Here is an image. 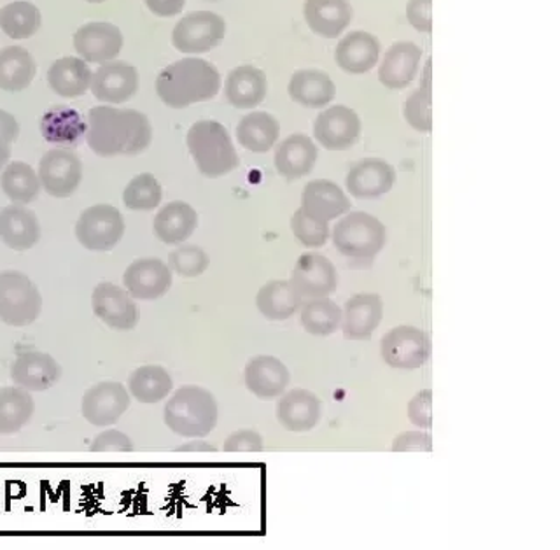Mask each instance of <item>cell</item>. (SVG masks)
I'll return each instance as SVG.
<instances>
[{
    "instance_id": "obj_1",
    "label": "cell",
    "mask_w": 560,
    "mask_h": 550,
    "mask_svg": "<svg viewBox=\"0 0 560 550\" xmlns=\"http://www.w3.org/2000/svg\"><path fill=\"white\" fill-rule=\"evenodd\" d=\"M153 140V127L144 113L98 105L88 111L86 142L102 158L136 157Z\"/></svg>"
},
{
    "instance_id": "obj_2",
    "label": "cell",
    "mask_w": 560,
    "mask_h": 550,
    "mask_svg": "<svg viewBox=\"0 0 560 550\" xmlns=\"http://www.w3.org/2000/svg\"><path fill=\"white\" fill-rule=\"evenodd\" d=\"M221 90V76L210 61L183 58L158 75L156 93L172 110H186L198 102L210 101Z\"/></svg>"
},
{
    "instance_id": "obj_3",
    "label": "cell",
    "mask_w": 560,
    "mask_h": 550,
    "mask_svg": "<svg viewBox=\"0 0 560 550\" xmlns=\"http://www.w3.org/2000/svg\"><path fill=\"white\" fill-rule=\"evenodd\" d=\"M219 406L214 394L201 386H183L166 402V428L184 438H203L218 426Z\"/></svg>"
},
{
    "instance_id": "obj_4",
    "label": "cell",
    "mask_w": 560,
    "mask_h": 550,
    "mask_svg": "<svg viewBox=\"0 0 560 550\" xmlns=\"http://www.w3.org/2000/svg\"><path fill=\"white\" fill-rule=\"evenodd\" d=\"M332 245L335 250L358 267H370L376 256L384 250L387 230L381 219L363 210L347 213L332 227Z\"/></svg>"
},
{
    "instance_id": "obj_5",
    "label": "cell",
    "mask_w": 560,
    "mask_h": 550,
    "mask_svg": "<svg viewBox=\"0 0 560 550\" xmlns=\"http://www.w3.org/2000/svg\"><path fill=\"white\" fill-rule=\"evenodd\" d=\"M186 145L198 171L209 180L224 177L241 165L232 137L221 123L212 119L195 123L189 128Z\"/></svg>"
},
{
    "instance_id": "obj_6",
    "label": "cell",
    "mask_w": 560,
    "mask_h": 550,
    "mask_svg": "<svg viewBox=\"0 0 560 550\" xmlns=\"http://www.w3.org/2000/svg\"><path fill=\"white\" fill-rule=\"evenodd\" d=\"M43 312V297L28 275L0 272V321L8 326H31Z\"/></svg>"
},
{
    "instance_id": "obj_7",
    "label": "cell",
    "mask_w": 560,
    "mask_h": 550,
    "mask_svg": "<svg viewBox=\"0 0 560 550\" xmlns=\"http://www.w3.org/2000/svg\"><path fill=\"white\" fill-rule=\"evenodd\" d=\"M433 342L424 330L410 324L393 328L382 336L381 354L385 365L398 370H417L431 359Z\"/></svg>"
},
{
    "instance_id": "obj_8",
    "label": "cell",
    "mask_w": 560,
    "mask_h": 550,
    "mask_svg": "<svg viewBox=\"0 0 560 550\" xmlns=\"http://www.w3.org/2000/svg\"><path fill=\"white\" fill-rule=\"evenodd\" d=\"M75 239L88 251L105 253L116 248L125 236V218L109 204L88 207L75 224Z\"/></svg>"
},
{
    "instance_id": "obj_9",
    "label": "cell",
    "mask_w": 560,
    "mask_h": 550,
    "mask_svg": "<svg viewBox=\"0 0 560 550\" xmlns=\"http://www.w3.org/2000/svg\"><path fill=\"white\" fill-rule=\"evenodd\" d=\"M226 35V23L210 11H192L180 18L172 31V44L180 53L198 55L218 48Z\"/></svg>"
},
{
    "instance_id": "obj_10",
    "label": "cell",
    "mask_w": 560,
    "mask_h": 550,
    "mask_svg": "<svg viewBox=\"0 0 560 550\" xmlns=\"http://www.w3.org/2000/svg\"><path fill=\"white\" fill-rule=\"evenodd\" d=\"M40 188L49 197L69 198L78 192L83 181V162L69 149H51L40 158Z\"/></svg>"
},
{
    "instance_id": "obj_11",
    "label": "cell",
    "mask_w": 560,
    "mask_h": 550,
    "mask_svg": "<svg viewBox=\"0 0 560 550\" xmlns=\"http://www.w3.org/2000/svg\"><path fill=\"white\" fill-rule=\"evenodd\" d=\"M289 284L302 300L329 297L338 288V272L331 260L319 253H305L291 271Z\"/></svg>"
},
{
    "instance_id": "obj_12",
    "label": "cell",
    "mask_w": 560,
    "mask_h": 550,
    "mask_svg": "<svg viewBox=\"0 0 560 550\" xmlns=\"http://www.w3.org/2000/svg\"><path fill=\"white\" fill-rule=\"evenodd\" d=\"M131 397L121 382L105 380L88 389L81 403L84 420L93 426L105 428L118 423L125 412L130 409Z\"/></svg>"
},
{
    "instance_id": "obj_13",
    "label": "cell",
    "mask_w": 560,
    "mask_h": 550,
    "mask_svg": "<svg viewBox=\"0 0 560 550\" xmlns=\"http://www.w3.org/2000/svg\"><path fill=\"white\" fill-rule=\"evenodd\" d=\"M96 318L116 332H131L139 324L140 312L127 289L113 283H101L92 295Z\"/></svg>"
},
{
    "instance_id": "obj_14",
    "label": "cell",
    "mask_w": 560,
    "mask_h": 550,
    "mask_svg": "<svg viewBox=\"0 0 560 550\" xmlns=\"http://www.w3.org/2000/svg\"><path fill=\"white\" fill-rule=\"evenodd\" d=\"M361 136V119L347 105H335L315 118L314 137L328 151H347Z\"/></svg>"
},
{
    "instance_id": "obj_15",
    "label": "cell",
    "mask_w": 560,
    "mask_h": 550,
    "mask_svg": "<svg viewBox=\"0 0 560 550\" xmlns=\"http://www.w3.org/2000/svg\"><path fill=\"white\" fill-rule=\"evenodd\" d=\"M384 319V301L376 293H358L341 309V333L347 341H370Z\"/></svg>"
},
{
    "instance_id": "obj_16",
    "label": "cell",
    "mask_w": 560,
    "mask_h": 550,
    "mask_svg": "<svg viewBox=\"0 0 560 550\" xmlns=\"http://www.w3.org/2000/svg\"><path fill=\"white\" fill-rule=\"evenodd\" d=\"M396 184V171L381 158H364L350 167L346 188L358 200H375L384 197Z\"/></svg>"
},
{
    "instance_id": "obj_17",
    "label": "cell",
    "mask_w": 560,
    "mask_h": 550,
    "mask_svg": "<svg viewBox=\"0 0 560 550\" xmlns=\"http://www.w3.org/2000/svg\"><path fill=\"white\" fill-rule=\"evenodd\" d=\"M172 271L160 259H140L122 275L125 289L133 300L153 301L165 297L172 288Z\"/></svg>"
},
{
    "instance_id": "obj_18",
    "label": "cell",
    "mask_w": 560,
    "mask_h": 550,
    "mask_svg": "<svg viewBox=\"0 0 560 550\" xmlns=\"http://www.w3.org/2000/svg\"><path fill=\"white\" fill-rule=\"evenodd\" d=\"M276 417L291 433L311 432L323 417V402L308 389H291L280 394Z\"/></svg>"
},
{
    "instance_id": "obj_19",
    "label": "cell",
    "mask_w": 560,
    "mask_h": 550,
    "mask_svg": "<svg viewBox=\"0 0 560 550\" xmlns=\"http://www.w3.org/2000/svg\"><path fill=\"white\" fill-rule=\"evenodd\" d=\"M90 88L98 101L122 104L139 90V70L127 61H107L93 72Z\"/></svg>"
},
{
    "instance_id": "obj_20",
    "label": "cell",
    "mask_w": 560,
    "mask_h": 550,
    "mask_svg": "<svg viewBox=\"0 0 560 550\" xmlns=\"http://www.w3.org/2000/svg\"><path fill=\"white\" fill-rule=\"evenodd\" d=\"M74 49L84 61L107 64L121 53V31L113 23H86L74 34Z\"/></svg>"
},
{
    "instance_id": "obj_21",
    "label": "cell",
    "mask_w": 560,
    "mask_h": 550,
    "mask_svg": "<svg viewBox=\"0 0 560 550\" xmlns=\"http://www.w3.org/2000/svg\"><path fill=\"white\" fill-rule=\"evenodd\" d=\"M14 385L31 391H48L61 379V367L57 359L40 351H28L14 359L11 365Z\"/></svg>"
},
{
    "instance_id": "obj_22",
    "label": "cell",
    "mask_w": 560,
    "mask_h": 550,
    "mask_svg": "<svg viewBox=\"0 0 560 550\" xmlns=\"http://www.w3.org/2000/svg\"><path fill=\"white\" fill-rule=\"evenodd\" d=\"M245 388L259 400H276L291 382V374L276 356H254L244 368Z\"/></svg>"
},
{
    "instance_id": "obj_23",
    "label": "cell",
    "mask_w": 560,
    "mask_h": 550,
    "mask_svg": "<svg viewBox=\"0 0 560 550\" xmlns=\"http://www.w3.org/2000/svg\"><path fill=\"white\" fill-rule=\"evenodd\" d=\"M350 204L343 190L329 180H314L305 184L302 192V207L306 216L329 224L332 219L349 213Z\"/></svg>"
},
{
    "instance_id": "obj_24",
    "label": "cell",
    "mask_w": 560,
    "mask_h": 550,
    "mask_svg": "<svg viewBox=\"0 0 560 550\" xmlns=\"http://www.w3.org/2000/svg\"><path fill=\"white\" fill-rule=\"evenodd\" d=\"M303 16L315 35L324 39H337L352 22L354 11L349 0H305Z\"/></svg>"
},
{
    "instance_id": "obj_25",
    "label": "cell",
    "mask_w": 560,
    "mask_h": 550,
    "mask_svg": "<svg viewBox=\"0 0 560 550\" xmlns=\"http://www.w3.org/2000/svg\"><path fill=\"white\" fill-rule=\"evenodd\" d=\"M317 157L319 149L314 140L305 134H294L277 145L273 163L284 180L296 181L314 171Z\"/></svg>"
},
{
    "instance_id": "obj_26",
    "label": "cell",
    "mask_w": 560,
    "mask_h": 550,
    "mask_svg": "<svg viewBox=\"0 0 560 550\" xmlns=\"http://www.w3.org/2000/svg\"><path fill=\"white\" fill-rule=\"evenodd\" d=\"M381 49V41L370 32H350L338 43L335 60L347 75H366L378 64Z\"/></svg>"
},
{
    "instance_id": "obj_27",
    "label": "cell",
    "mask_w": 560,
    "mask_h": 550,
    "mask_svg": "<svg viewBox=\"0 0 560 550\" xmlns=\"http://www.w3.org/2000/svg\"><path fill=\"white\" fill-rule=\"evenodd\" d=\"M0 241L9 250L28 251L40 241V224L31 209L23 206L2 207L0 209Z\"/></svg>"
},
{
    "instance_id": "obj_28",
    "label": "cell",
    "mask_w": 560,
    "mask_h": 550,
    "mask_svg": "<svg viewBox=\"0 0 560 550\" xmlns=\"http://www.w3.org/2000/svg\"><path fill=\"white\" fill-rule=\"evenodd\" d=\"M420 60H422V49L416 43L401 41L393 44L385 53L378 69L381 83L389 90L407 88L419 72Z\"/></svg>"
},
{
    "instance_id": "obj_29",
    "label": "cell",
    "mask_w": 560,
    "mask_h": 550,
    "mask_svg": "<svg viewBox=\"0 0 560 550\" xmlns=\"http://www.w3.org/2000/svg\"><path fill=\"white\" fill-rule=\"evenodd\" d=\"M268 81L261 69L241 66L228 75L224 95L236 110H254L267 99Z\"/></svg>"
},
{
    "instance_id": "obj_30",
    "label": "cell",
    "mask_w": 560,
    "mask_h": 550,
    "mask_svg": "<svg viewBox=\"0 0 560 550\" xmlns=\"http://www.w3.org/2000/svg\"><path fill=\"white\" fill-rule=\"evenodd\" d=\"M288 93L291 101L306 110H323L337 95V87L323 70L302 69L289 79Z\"/></svg>"
},
{
    "instance_id": "obj_31",
    "label": "cell",
    "mask_w": 560,
    "mask_h": 550,
    "mask_svg": "<svg viewBox=\"0 0 560 550\" xmlns=\"http://www.w3.org/2000/svg\"><path fill=\"white\" fill-rule=\"evenodd\" d=\"M198 227L197 210L186 202H171L154 218V236L166 245H180L188 241Z\"/></svg>"
},
{
    "instance_id": "obj_32",
    "label": "cell",
    "mask_w": 560,
    "mask_h": 550,
    "mask_svg": "<svg viewBox=\"0 0 560 550\" xmlns=\"http://www.w3.org/2000/svg\"><path fill=\"white\" fill-rule=\"evenodd\" d=\"M40 134L51 145L75 148L86 136V123L69 105H55L40 119Z\"/></svg>"
},
{
    "instance_id": "obj_33",
    "label": "cell",
    "mask_w": 560,
    "mask_h": 550,
    "mask_svg": "<svg viewBox=\"0 0 560 550\" xmlns=\"http://www.w3.org/2000/svg\"><path fill=\"white\" fill-rule=\"evenodd\" d=\"M280 125L276 116L262 111L245 114L236 127V140L242 148L253 153H268L277 145Z\"/></svg>"
},
{
    "instance_id": "obj_34",
    "label": "cell",
    "mask_w": 560,
    "mask_h": 550,
    "mask_svg": "<svg viewBox=\"0 0 560 550\" xmlns=\"http://www.w3.org/2000/svg\"><path fill=\"white\" fill-rule=\"evenodd\" d=\"M48 83L52 92L63 99L83 96L90 90L92 70L81 58L63 57L49 67Z\"/></svg>"
},
{
    "instance_id": "obj_35",
    "label": "cell",
    "mask_w": 560,
    "mask_h": 550,
    "mask_svg": "<svg viewBox=\"0 0 560 550\" xmlns=\"http://www.w3.org/2000/svg\"><path fill=\"white\" fill-rule=\"evenodd\" d=\"M303 300L289 280H270L259 288L256 307L268 321H285L302 309Z\"/></svg>"
},
{
    "instance_id": "obj_36",
    "label": "cell",
    "mask_w": 560,
    "mask_h": 550,
    "mask_svg": "<svg viewBox=\"0 0 560 550\" xmlns=\"http://www.w3.org/2000/svg\"><path fill=\"white\" fill-rule=\"evenodd\" d=\"M37 75V64L22 46H9L0 51V90L23 92Z\"/></svg>"
},
{
    "instance_id": "obj_37",
    "label": "cell",
    "mask_w": 560,
    "mask_h": 550,
    "mask_svg": "<svg viewBox=\"0 0 560 550\" xmlns=\"http://www.w3.org/2000/svg\"><path fill=\"white\" fill-rule=\"evenodd\" d=\"M174 389V380L171 374L160 365H144L131 371L128 377V393L136 398L137 402L160 403L165 400Z\"/></svg>"
},
{
    "instance_id": "obj_38",
    "label": "cell",
    "mask_w": 560,
    "mask_h": 550,
    "mask_svg": "<svg viewBox=\"0 0 560 550\" xmlns=\"http://www.w3.org/2000/svg\"><path fill=\"white\" fill-rule=\"evenodd\" d=\"M35 412L31 391L20 386L0 389V435H14L31 423Z\"/></svg>"
},
{
    "instance_id": "obj_39",
    "label": "cell",
    "mask_w": 560,
    "mask_h": 550,
    "mask_svg": "<svg viewBox=\"0 0 560 550\" xmlns=\"http://www.w3.org/2000/svg\"><path fill=\"white\" fill-rule=\"evenodd\" d=\"M0 186L5 197L18 206H26L39 198L40 181L28 163L11 162L2 169Z\"/></svg>"
},
{
    "instance_id": "obj_40",
    "label": "cell",
    "mask_w": 560,
    "mask_h": 550,
    "mask_svg": "<svg viewBox=\"0 0 560 550\" xmlns=\"http://www.w3.org/2000/svg\"><path fill=\"white\" fill-rule=\"evenodd\" d=\"M303 330L312 336H329L341 326V307L331 298H312L300 309Z\"/></svg>"
},
{
    "instance_id": "obj_41",
    "label": "cell",
    "mask_w": 560,
    "mask_h": 550,
    "mask_svg": "<svg viewBox=\"0 0 560 550\" xmlns=\"http://www.w3.org/2000/svg\"><path fill=\"white\" fill-rule=\"evenodd\" d=\"M40 22L39 8L25 0H16L0 9V28L11 39H28L39 31Z\"/></svg>"
},
{
    "instance_id": "obj_42",
    "label": "cell",
    "mask_w": 560,
    "mask_h": 550,
    "mask_svg": "<svg viewBox=\"0 0 560 550\" xmlns=\"http://www.w3.org/2000/svg\"><path fill=\"white\" fill-rule=\"evenodd\" d=\"M402 116L413 130L431 134L433 130V111H431V61L425 64L424 81L416 92L408 96L402 105Z\"/></svg>"
},
{
    "instance_id": "obj_43",
    "label": "cell",
    "mask_w": 560,
    "mask_h": 550,
    "mask_svg": "<svg viewBox=\"0 0 560 550\" xmlns=\"http://www.w3.org/2000/svg\"><path fill=\"white\" fill-rule=\"evenodd\" d=\"M162 184L158 183L153 174H139L128 183L122 202L130 210H154L162 204Z\"/></svg>"
},
{
    "instance_id": "obj_44",
    "label": "cell",
    "mask_w": 560,
    "mask_h": 550,
    "mask_svg": "<svg viewBox=\"0 0 560 550\" xmlns=\"http://www.w3.org/2000/svg\"><path fill=\"white\" fill-rule=\"evenodd\" d=\"M291 232L300 244L312 248V250L328 244L329 237H331L329 224H323V221L306 216L302 209L294 210V215L291 216Z\"/></svg>"
},
{
    "instance_id": "obj_45",
    "label": "cell",
    "mask_w": 560,
    "mask_h": 550,
    "mask_svg": "<svg viewBox=\"0 0 560 550\" xmlns=\"http://www.w3.org/2000/svg\"><path fill=\"white\" fill-rule=\"evenodd\" d=\"M209 265V254L198 245H180L177 250L172 251L171 256H168L171 271L180 275V277H188V279L203 274Z\"/></svg>"
},
{
    "instance_id": "obj_46",
    "label": "cell",
    "mask_w": 560,
    "mask_h": 550,
    "mask_svg": "<svg viewBox=\"0 0 560 550\" xmlns=\"http://www.w3.org/2000/svg\"><path fill=\"white\" fill-rule=\"evenodd\" d=\"M408 421L416 428H433V391L424 389L411 398L407 409Z\"/></svg>"
},
{
    "instance_id": "obj_47",
    "label": "cell",
    "mask_w": 560,
    "mask_h": 550,
    "mask_svg": "<svg viewBox=\"0 0 560 550\" xmlns=\"http://www.w3.org/2000/svg\"><path fill=\"white\" fill-rule=\"evenodd\" d=\"M393 452H431L433 450V437L431 433L422 432H405L394 438L390 444Z\"/></svg>"
},
{
    "instance_id": "obj_48",
    "label": "cell",
    "mask_w": 560,
    "mask_h": 550,
    "mask_svg": "<svg viewBox=\"0 0 560 550\" xmlns=\"http://www.w3.org/2000/svg\"><path fill=\"white\" fill-rule=\"evenodd\" d=\"M262 446L265 444H262L261 433L256 429H238L224 440L223 450L226 452H261Z\"/></svg>"
},
{
    "instance_id": "obj_49",
    "label": "cell",
    "mask_w": 560,
    "mask_h": 550,
    "mask_svg": "<svg viewBox=\"0 0 560 550\" xmlns=\"http://www.w3.org/2000/svg\"><path fill=\"white\" fill-rule=\"evenodd\" d=\"M407 18L416 31H433V0H408Z\"/></svg>"
},
{
    "instance_id": "obj_50",
    "label": "cell",
    "mask_w": 560,
    "mask_h": 550,
    "mask_svg": "<svg viewBox=\"0 0 560 550\" xmlns=\"http://www.w3.org/2000/svg\"><path fill=\"white\" fill-rule=\"evenodd\" d=\"M90 449L95 450V452H101V450L130 452L133 449V442L130 440L127 433L119 432V429H105L101 435L93 438Z\"/></svg>"
},
{
    "instance_id": "obj_51",
    "label": "cell",
    "mask_w": 560,
    "mask_h": 550,
    "mask_svg": "<svg viewBox=\"0 0 560 550\" xmlns=\"http://www.w3.org/2000/svg\"><path fill=\"white\" fill-rule=\"evenodd\" d=\"M151 13L160 18H171L179 14L186 5V0H144Z\"/></svg>"
},
{
    "instance_id": "obj_52",
    "label": "cell",
    "mask_w": 560,
    "mask_h": 550,
    "mask_svg": "<svg viewBox=\"0 0 560 550\" xmlns=\"http://www.w3.org/2000/svg\"><path fill=\"white\" fill-rule=\"evenodd\" d=\"M0 134L8 137L11 142H14L20 136V125L14 119L13 114L5 113L2 110H0Z\"/></svg>"
},
{
    "instance_id": "obj_53",
    "label": "cell",
    "mask_w": 560,
    "mask_h": 550,
    "mask_svg": "<svg viewBox=\"0 0 560 550\" xmlns=\"http://www.w3.org/2000/svg\"><path fill=\"white\" fill-rule=\"evenodd\" d=\"M177 450H183V452H214L215 446H212L209 442L201 440V438H191V440L186 442L183 446L177 447Z\"/></svg>"
},
{
    "instance_id": "obj_54",
    "label": "cell",
    "mask_w": 560,
    "mask_h": 550,
    "mask_svg": "<svg viewBox=\"0 0 560 550\" xmlns=\"http://www.w3.org/2000/svg\"><path fill=\"white\" fill-rule=\"evenodd\" d=\"M11 145L13 142L0 134V172L8 165L9 158H11Z\"/></svg>"
},
{
    "instance_id": "obj_55",
    "label": "cell",
    "mask_w": 560,
    "mask_h": 550,
    "mask_svg": "<svg viewBox=\"0 0 560 550\" xmlns=\"http://www.w3.org/2000/svg\"><path fill=\"white\" fill-rule=\"evenodd\" d=\"M88 2H92V4H102L105 0H88Z\"/></svg>"
}]
</instances>
